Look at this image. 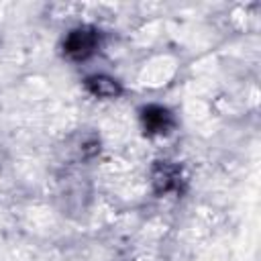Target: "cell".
I'll list each match as a JSON object with an SVG mask.
<instances>
[{"label": "cell", "instance_id": "obj_1", "mask_svg": "<svg viewBox=\"0 0 261 261\" xmlns=\"http://www.w3.org/2000/svg\"><path fill=\"white\" fill-rule=\"evenodd\" d=\"M92 47V37H88V33L84 31H77L69 37L67 41V51L69 53H77V55H86Z\"/></svg>", "mask_w": 261, "mask_h": 261}, {"label": "cell", "instance_id": "obj_2", "mask_svg": "<svg viewBox=\"0 0 261 261\" xmlns=\"http://www.w3.org/2000/svg\"><path fill=\"white\" fill-rule=\"evenodd\" d=\"M90 86L98 96H114L118 92V86L108 77H92Z\"/></svg>", "mask_w": 261, "mask_h": 261}]
</instances>
